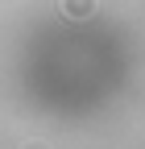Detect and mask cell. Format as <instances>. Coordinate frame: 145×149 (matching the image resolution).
Here are the masks:
<instances>
[{
    "label": "cell",
    "mask_w": 145,
    "mask_h": 149,
    "mask_svg": "<svg viewBox=\"0 0 145 149\" xmlns=\"http://www.w3.org/2000/svg\"><path fill=\"white\" fill-rule=\"evenodd\" d=\"M100 8V0H62V17L66 21H87Z\"/></svg>",
    "instance_id": "obj_1"
},
{
    "label": "cell",
    "mask_w": 145,
    "mask_h": 149,
    "mask_svg": "<svg viewBox=\"0 0 145 149\" xmlns=\"http://www.w3.org/2000/svg\"><path fill=\"white\" fill-rule=\"evenodd\" d=\"M25 149H46V145H42V141H33V145H25Z\"/></svg>",
    "instance_id": "obj_2"
}]
</instances>
